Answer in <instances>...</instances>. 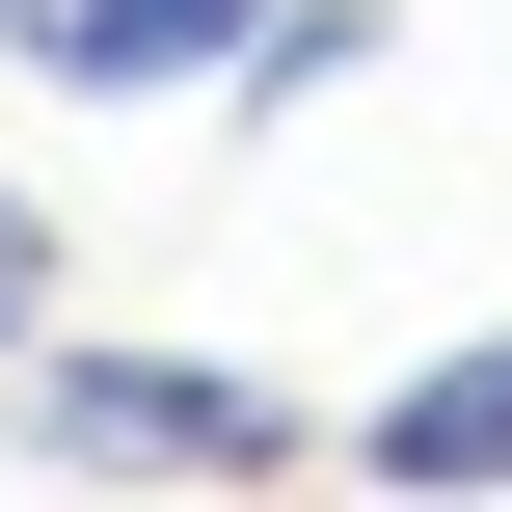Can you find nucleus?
Instances as JSON below:
<instances>
[{"instance_id": "1", "label": "nucleus", "mask_w": 512, "mask_h": 512, "mask_svg": "<svg viewBox=\"0 0 512 512\" xmlns=\"http://www.w3.org/2000/svg\"><path fill=\"white\" fill-rule=\"evenodd\" d=\"M0 432H27L54 486H270V459H297V378L162 351V324H27V351H0Z\"/></svg>"}, {"instance_id": "3", "label": "nucleus", "mask_w": 512, "mask_h": 512, "mask_svg": "<svg viewBox=\"0 0 512 512\" xmlns=\"http://www.w3.org/2000/svg\"><path fill=\"white\" fill-rule=\"evenodd\" d=\"M351 459H378L405 512H486V486H512V324H459L432 378H378V405H351Z\"/></svg>"}, {"instance_id": "2", "label": "nucleus", "mask_w": 512, "mask_h": 512, "mask_svg": "<svg viewBox=\"0 0 512 512\" xmlns=\"http://www.w3.org/2000/svg\"><path fill=\"white\" fill-rule=\"evenodd\" d=\"M243 27L270 0H0V81H54V108H216Z\"/></svg>"}, {"instance_id": "4", "label": "nucleus", "mask_w": 512, "mask_h": 512, "mask_svg": "<svg viewBox=\"0 0 512 512\" xmlns=\"http://www.w3.org/2000/svg\"><path fill=\"white\" fill-rule=\"evenodd\" d=\"M27 324H54V216L0 189V351H27Z\"/></svg>"}]
</instances>
